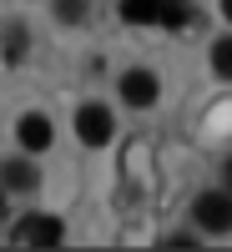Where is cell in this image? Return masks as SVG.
<instances>
[{
	"label": "cell",
	"mask_w": 232,
	"mask_h": 252,
	"mask_svg": "<svg viewBox=\"0 0 232 252\" xmlns=\"http://www.w3.org/2000/svg\"><path fill=\"white\" fill-rule=\"evenodd\" d=\"M121 20H132V26H166L177 31L192 20V5L187 0H121Z\"/></svg>",
	"instance_id": "1"
},
{
	"label": "cell",
	"mask_w": 232,
	"mask_h": 252,
	"mask_svg": "<svg viewBox=\"0 0 232 252\" xmlns=\"http://www.w3.org/2000/svg\"><path fill=\"white\" fill-rule=\"evenodd\" d=\"M192 217L202 232H217V237L232 232V192H202L192 202Z\"/></svg>",
	"instance_id": "2"
},
{
	"label": "cell",
	"mask_w": 232,
	"mask_h": 252,
	"mask_svg": "<svg viewBox=\"0 0 232 252\" xmlns=\"http://www.w3.org/2000/svg\"><path fill=\"white\" fill-rule=\"evenodd\" d=\"M15 242H20V247H56V242H61V222L46 217V212H31V217H20Z\"/></svg>",
	"instance_id": "3"
},
{
	"label": "cell",
	"mask_w": 232,
	"mask_h": 252,
	"mask_svg": "<svg viewBox=\"0 0 232 252\" xmlns=\"http://www.w3.org/2000/svg\"><path fill=\"white\" fill-rule=\"evenodd\" d=\"M111 126H116V121H111L106 106H81V111H76V136L86 141V146H106V141H111Z\"/></svg>",
	"instance_id": "4"
},
{
	"label": "cell",
	"mask_w": 232,
	"mask_h": 252,
	"mask_svg": "<svg viewBox=\"0 0 232 252\" xmlns=\"http://www.w3.org/2000/svg\"><path fill=\"white\" fill-rule=\"evenodd\" d=\"M121 101H132V106H152V101H157V76L152 71H126L121 76Z\"/></svg>",
	"instance_id": "5"
},
{
	"label": "cell",
	"mask_w": 232,
	"mask_h": 252,
	"mask_svg": "<svg viewBox=\"0 0 232 252\" xmlns=\"http://www.w3.org/2000/svg\"><path fill=\"white\" fill-rule=\"evenodd\" d=\"M15 136H20V146H26V152H46L56 131H51V121H46V116H35V111H31V116H20Z\"/></svg>",
	"instance_id": "6"
},
{
	"label": "cell",
	"mask_w": 232,
	"mask_h": 252,
	"mask_svg": "<svg viewBox=\"0 0 232 252\" xmlns=\"http://www.w3.org/2000/svg\"><path fill=\"white\" fill-rule=\"evenodd\" d=\"M0 177H5L10 192H31V187L40 182V172H35L31 161H5V166H0Z\"/></svg>",
	"instance_id": "7"
},
{
	"label": "cell",
	"mask_w": 232,
	"mask_h": 252,
	"mask_svg": "<svg viewBox=\"0 0 232 252\" xmlns=\"http://www.w3.org/2000/svg\"><path fill=\"white\" fill-rule=\"evenodd\" d=\"M212 71H217L222 81H232V35L212 46Z\"/></svg>",
	"instance_id": "8"
},
{
	"label": "cell",
	"mask_w": 232,
	"mask_h": 252,
	"mask_svg": "<svg viewBox=\"0 0 232 252\" xmlns=\"http://www.w3.org/2000/svg\"><path fill=\"white\" fill-rule=\"evenodd\" d=\"M56 10H61V20H71V26H76V20L86 15V0H61Z\"/></svg>",
	"instance_id": "9"
},
{
	"label": "cell",
	"mask_w": 232,
	"mask_h": 252,
	"mask_svg": "<svg viewBox=\"0 0 232 252\" xmlns=\"http://www.w3.org/2000/svg\"><path fill=\"white\" fill-rule=\"evenodd\" d=\"M162 247H197L192 232H172V237H162Z\"/></svg>",
	"instance_id": "10"
},
{
	"label": "cell",
	"mask_w": 232,
	"mask_h": 252,
	"mask_svg": "<svg viewBox=\"0 0 232 252\" xmlns=\"http://www.w3.org/2000/svg\"><path fill=\"white\" fill-rule=\"evenodd\" d=\"M222 15H227V20H232V0H222Z\"/></svg>",
	"instance_id": "11"
},
{
	"label": "cell",
	"mask_w": 232,
	"mask_h": 252,
	"mask_svg": "<svg viewBox=\"0 0 232 252\" xmlns=\"http://www.w3.org/2000/svg\"><path fill=\"white\" fill-rule=\"evenodd\" d=\"M0 212H5V187H0Z\"/></svg>",
	"instance_id": "12"
},
{
	"label": "cell",
	"mask_w": 232,
	"mask_h": 252,
	"mask_svg": "<svg viewBox=\"0 0 232 252\" xmlns=\"http://www.w3.org/2000/svg\"><path fill=\"white\" fill-rule=\"evenodd\" d=\"M227 182H232V161H227Z\"/></svg>",
	"instance_id": "13"
}]
</instances>
